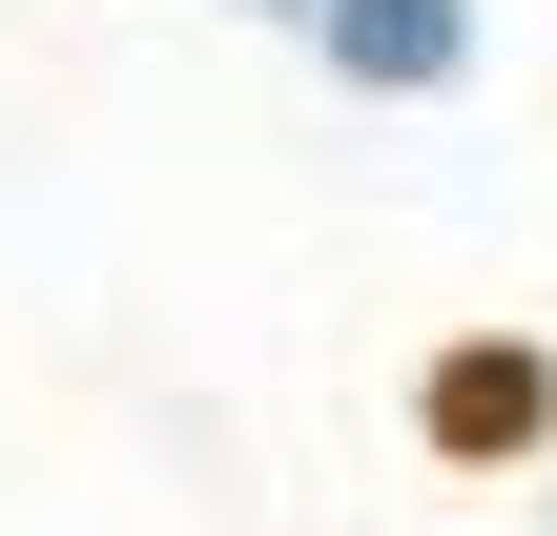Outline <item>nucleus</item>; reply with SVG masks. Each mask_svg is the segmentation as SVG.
Instances as JSON below:
<instances>
[{
  "mask_svg": "<svg viewBox=\"0 0 557 536\" xmlns=\"http://www.w3.org/2000/svg\"><path fill=\"white\" fill-rule=\"evenodd\" d=\"M331 62L351 83H455V0H331Z\"/></svg>",
  "mask_w": 557,
  "mask_h": 536,
  "instance_id": "f257e3e1",
  "label": "nucleus"
}]
</instances>
